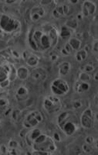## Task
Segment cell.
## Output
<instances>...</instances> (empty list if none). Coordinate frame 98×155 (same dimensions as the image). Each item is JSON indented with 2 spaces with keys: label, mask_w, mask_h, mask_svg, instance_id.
<instances>
[{
  "label": "cell",
  "mask_w": 98,
  "mask_h": 155,
  "mask_svg": "<svg viewBox=\"0 0 98 155\" xmlns=\"http://www.w3.org/2000/svg\"><path fill=\"white\" fill-rule=\"evenodd\" d=\"M59 37V30L54 25L45 23L30 30L28 42L33 51H45L56 46Z\"/></svg>",
  "instance_id": "cell-1"
},
{
  "label": "cell",
  "mask_w": 98,
  "mask_h": 155,
  "mask_svg": "<svg viewBox=\"0 0 98 155\" xmlns=\"http://www.w3.org/2000/svg\"><path fill=\"white\" fill-rule=\"evenodd\" d=\"M78 122L75 114L65 111L57 116V124L67 136H72L78 129Z\"/></svg>",
  "instance_id": "cell-2"
},
{
  "label": "cell",
  "mask_w": 98,
  "mask_h": 155,
  "mask_svg": "<svg viewBox=\"0 0 98 155\" xmlns=\"http://www.w3.org/2000/svg\"><path fill=\"white\" fill-rule=\"evenodd\" d=\"M31 147L33 150L47 152L49 154H52L56 150V143L53 138L43 133L36 138Z\"/></svg>",
  "instance_id": "cell-3"
},
{
  "label": "cell",
  "mask_w": 98,
  "mask_h": 155,
  "mask_svg": "<svg viewBox=\"0 0 98 155\" xmlns=\"http://www.w3.org/2000/svg\"><path fill=\"white\" fill-rule=\"evenodd\" d=\"M21 27V23L18 19L6 14L0 15V30L5 34H13Z\"/></svg>",
  "instance_id": "cell-4"
},
{
  "label": "cell",
  "mask_w": 98,
  "mask_h": 155,
  "mask_svg": "<svg viewBox=\"0 0 98 155\" xmlns=\"http://www.w3.org/2000/svg\"><path fill=\"white\" fill-rule=\"evenodd\" d=\"M43 106L47 113H54L61 109L62 102L58 96L49 95L44 98Z\"/></svg>",
  "instance_id": "cell-5"
},
{
  "label": "cell",
  "mask_w": 98,
  "mask_h": 155,
  "mask_svg": "<svg viewBox=\"0 0 98 155\" xmlns=\"http://www.w3.org/2000/svg\"><path fill=\"white\" fill-rule=\"evenodd\" d=\"M51 92L56 96H63L70 91V86L67 81L62 78H56L50 85Z\"/></svg>",
  "instance_id": "cell-6"
},
{
  "label": "cell",
  "mask_w": 98,
  "mask_h": 155,
  "mask_svg": "<svg viewBox=\"0 0 98 155\" xmlns=\"http://www.w3.org/2000/svg\"><path fill=\"white\" fill-rule=\"evenodd\" d=\"M43 121V116L40 111H32L25 116L23 125L25 128L32 129L36 127Z\"/></svg>",
  "instance_id": "cell-7"
},
{
  "label": "cell",
  "mask_w": 98,
  "mask_h": 155,
  "mask_svg": "<svg viewBox=\"0 0 98 155\" xmlns=\"http://www.w3.org/2000/svg\"><path fill=\"white\" fill-rule=\"evenodd\" d=\"M94 113L90 108H87L82 113L81 116V124L85 129H90L94 127Z\"/></svg>",
  "instance_id": "cell-8"
},
{
  "label": "cell",
  "mask_w": 98,
  "mask_h": 155,
  "mask_svg": "<svg viewBox=\"0 0 98 155\" xmlns=\"http://www.w3.org/2000/svg\"><path fill=\"white\" fill-rule=\"evenodd\" d=\"M21 56L25 63L30 67H36L38 65L39 62H40V58L36 54L32 53L29 51H23Z\"/></svg>",
  "instance_id": "cell-9"
},
{
  "label": "cell",
  "mask_w": 98,
  "mask_h": 155,
  "mask_svg": "<svg viewBox=\"0 0 98 155\" xmlns=\"http://www.w3.org/2000/svg\"><path fill=\"white\" fill-rule=\"evenodd\" d=\"M96 11V5L92 1H84L82 5V12L81 14L84 17L93 16Z\"/></svg>",
  "instance_id": "cell-10"
},
{
  "label": "cell",
  "mask_w": 98,
  "mask_h": 155,
  "mask_svg": "<svg viewBox=\"0 0 98 155\" xmlns=\"http://www.w3.org/2000/svg\"><path fill=\"white\" fill-rule=\"evenodd\" d=\"M46 14V10L41 5H35L30 9V18L31 21L38 22Z\"/></svg>",
  "instance_id": "cell-11"
},
{
  "label": "cell",
  "mask_w": 98,
  "mask_h": 155,
  "mask_svg": "<svg viewBox=\"0 0 98 155\" xmlns=\"http://www.w3.org/2000/svg\"><path fill=\"white\" fill-rule=\"evenodd\" d=\"M30 76H31L32 79L34 81H44L47 78V72L43 68H36L32 71L30 73Z\"/></svg>",
  "instance_id": "cell-12"
},
{
  "label": "cell",
  "mask_w": 98,
  "mask_h": 155,
  "mask_svg": "<svg viewBox=\"0 0 98 155\" xmlns=\"http://www.w3.org/2000/svg\"><path fill=\"white\" fill-rule=\"evenodd\" d=\"M43 132L41 131V130H40L39 128H36V127L32 128L31 130L29 131L25 135V141H26L27 144L28 146L31 147L33 143V141L36 140V138L40 135Z\"/></svg>",
  "instance_id": "cell-13"
},
{
  "label": "cell",
  "mask_w": 98,
  "mask_h": 155,
  "mask_svg": "<svg viewBox=\"0 0 98 155\" xmlns=\"http://www.w3.org/2000/svg\"><path fill=\"white\" fill-rule=\"evenodd\" d=\"M29 97V90L27 87L19 86L16 90L15 94V98L18 102H23L26 101Z\"/></svg>",
  "instance_id": "cell-14"
},
{
  "label": "cell",
  "mask_w": 98,
  "mask_h": 155,
  "mask_svg": "<svg viewBox=\"0 0 98 155\" xmlns=\"http://www.w3.org/2000/svg\"><path fill=\"white\" fill-rule=\"evenodd\" d=\"M90 88V85L89 82H85V81H77L74 85V90L77 93H84Z\"/></svg>",
  "instance_id": "cell-15"
},
{
  "label": "cell",
  "mask_w": 98,
  "mask_h": 155,
  "mask_svg": "<svg viewBox=\"0 0 98 155\" xmlns=\"http://www.w3.org/2000/svg\"><path fill=\"white\" fill-rule=\"evenodd\" d=\"M16 75H17V78L19 79L22 80V81H25L30 75V72L27 67L20 66V67L16 69Z\"/></svg>",
  "instance_id": "cell-16"
},
{
  "label": "cell",
  "mask_w": 98,
  "mask_h": 155,
  "mask_svg": "<svg viewBox=\"0 0 98 155\" xmlns=\"http://www.w3.org/2000/svg\"><path fill=\"white\" fill-rule=\"evenodd\" d=\"M72 34H73V30L68 28L65 25L62 26L61 30L59 32L60 37L63 39V40H69L70 38H71Z\"/></svg>",
  "instance_id": "cell-17"
},
{
  "label": "cell",
  "mask_w": 98,
  "mask_h": 155,
  "mask_svg": "<svg viewBox=\"0 0 98 155\" xmlns=\"http://www.w3.org/2000/svg\"><path fill=\"white\" fill-rule=\"evenodd\" d=\"M73 51H79L81 49V46H82V42L80 39L77 38V37H71L68 40V42Z\"/></svg>",
  "instance_id": "cell-18"
},
{
  "label": "cell",
  "mask_w": 98,
  "mask_h": 155,
  "mask_svg": "<svg viewBox=\"0 0 98 155\" xmlns=\"http://www.w3.org/2000/svg\"><path fill=\"white\" fill-rule=\"evenodd\" d=\"M71 64L68 61H63L59 65V74L61 76L67 75L70 72Z\"/></svg>",
  "instance_id": "cell-19"
},
{
  "label": "cell",
  "mask_w": 98,
  "mask_h": 155,
  "mask_svg": "<svg viewBox=\"0 0 98 155\" xmlns=\"http://www.w3.org/2000/svg\"><path fill=\"white\" fill-rule=\"evenodd\" d=\"M9 109V101L5 98H0V115H5Z\"/></svg>",
  "instance_id": "cell-20"
},
{
  "label": "cell",
  "mask_w": 98,
  "mask_h": 155,
  "mask_svg": "<svg viewBox=\"0 0 98 155\" xmlns=\"http://www.w3.org/2000/svg\"><path fill=\"white\" fill-rule=\"evenodd\" d=\"M87 55L88 52H87L84 49H81L77 51L75 54V58L78 62H82L87 58Z\"/></svg>",
  "instance_id": "cell-21"
},
{
  "label": "cell",
  "mask_w": 98,
  "mask_h": 155,
  "mask_svg": "<svg viewBox=\"0 0 98 155\" xmlns=\"http://www.w3.org/2000/svg\"><path fill=\"white\" fill-rule=\"evenodd\" d=\"M65 26L67 27L68 28L71 29V30H75L78 27V20L75 18H70L68 20H67V22L65 23Z\"/></svg>",
  "instance_id": "cell-22"
},
{
  "label": "cell",
  "mask_w": 98,
  "mask_h": 155,
  "mask_svg": "<svg viewBox=\"0 0 98 155\" xmlns=\"http://www.w3.org/2000/svg\"><path fill=\"white\" fill-rule=\"evenodd\" d=\"M52 14H53V17L56 18V19H59V18H61L63 17V16H65L63 5L58 6V7H56V9H53Z\"/></svg>",
  "instance_id": "cell-23"
},
{
  "label": "cell",
  "mask_w": 98,
  "mask_h": 155,
  "mask_svg": "<svg viewBox=\"0 0 98 155\" xmlns=\"http://www.w3.org/2000/svg\"><path fill=\"white\" fill-rule=\"evenodd\" d=\"M78 78H79V81H85V82H88V81H90L91 80V76L87 72L80 71L79 74H78Z\"/></svg>",
  "instance_id": "cell-24"
},
{
  "label": "cell",
  "mask_w": 98,
  "mask_h": 155,
  "mask_svg": "<svg viewBox=\"0 0 98 155\" xmlns=\"http://www.w3.org/2000/svg\"><path fill=\"white\" fill-rule=\"evenodd\" d=\"M80 70L81 71H84V72H92L94 71V66L92 64H86L84 65H82L80 68Z\"/></svg>",
  "instance_id": "cell-25"
},
{
  "label": "cell",
  "mask_w": 98,
  "mask_h": 155,
  "mask_svg": "<svg viewBox=\"0 0 98 155\" xmlns=\"http://www.w3.org/2000/svg\"><path fill=\"white\" fill-rule=\"evenodd\" d=\"M11 116H12V120H14L15 122H19L22 117V113L19 109H16L13 110L12 113H11Z\"/></svg>",
  "instance_id": "cell-26"
},
{
  "label": "cell",
  "mask_w": 98,
  "mask_h": 155,
  "mask_svg": "<svg viewBox=\"0 0 98 155\" xmlns=\"http://www.w3.org/2000/svg\"><path fill=\"white\" fill-rule=\"evenodd\" d=\"M93 149H94V147L89 143H84L82 145V150L85 153H92L93 152Z\"/></svg>",
  "instance_id": "cell-27"
},
{
  "label": "cell",
  "mask_w": 98,
  "mask_h": 155,
  "mask_svg": "<svg viewBox=\"0 0 98 155\" xmlns=\"http://www.w3.org/2000/svg\"><path fill=\"white\" fill-rule=\"evenodd\" d=\"M17 78L16 75V69L12 64H10V74H9V80L13 81Z\"/></svg>",
  "instance_id": "cell-28"
},
{
  "label": "cell",
  "mask_w": 98,
  "mask_h": 155,
  "mask_svg": "<svg viewBox=\"0 0 98 155\" xmlns=\"http://www.w3.org/2000/svg\"><path fill=\"white\" fill-rule=\"evenodd\" d=\"M85 143H89V144L92 145V146L94 147L95 148H96V140L94 139L93 137H91V136H88L85 138Z\"/></svg>",
  "instance_id": "cell-29"
},
{
  "label": "cell",
  "mask_w": 98,
  "mask_h": 155,
  "mask_svg": "<svg viewBox=\"0 0 98 155\" xmlns=\"http://www.w3.org/2000/svg\"><path fill=\"white\" fill-rule=\"evenodd\" d=\"M8 147L9 148H19V143L16 140H10L8 143Z\"/></svg>",
  "instance_id": "cell-30"
},
{
  "label": "cell",
  "mask_w": 98,
  "mask_h": 155,
  "mask_svg": "<svg viewBox=\"0 0 98 155\" xmlns=\"http://www.w3.org/2000/svg\"><path fill=\"white\" fill-rule=\"evenodd\" d=\"M8 151H9V147L5 144L0 145V153L1 154H8Z\"/></svg>",
  "instance_id": "cell-31"
},
{
  "label": "cell",
  "mask_w": 98,
  "mask_h": 155,
  "mask_svg": "<svg viewBox=\"0 0 98 155\" xmlns=\"http://www.w3.org/2000/svg\"><path fill=\"white\" fill-rule=\"evenodd\" d=\"M11 81L9 79L5 80V81L0 82V88H7L9 85H10Z\"/></svg>",
  "instance_id": "cell-32"
},
{
  "label": "cell",
  "mask_w": 98,
  "mask_h": 155,
  "mask_svg": "<svg viewBox=\"0 0 98 155\" xmlns=\"http://www.w3.org/2000/svg\"><path fill=\"white\" fill-rule=\"evenodd\" d=\"M63 49L65 50V51H67V54H68L69 55L70 54L72 53V52H73V49H72L71 48V47L70 46V45H69V44L68 43H67V44H65V46H64V48H63Z\"/></svg>",
  "instance_id": "cell-33"
},
{
  "label": "cell",
  "mask_w": 98,
  "mask_h": 155,
  "mask_svg": "<svg viewBox=\"0 0 98 155\" xmlns=\"http://www.w3.org/2000/svg\"><path fill=\"white\" fill-rule=\"evenodd\" d=\"M92 50L94 51V53H97V51H98V41L97 40H95L94 42H93V45H92Z\"/></svg>",
  "instance_id": "cell-34"
},
{
  "label": "cell",
  "mask_w": 98,
  "mask_h": 155,
  "mask_svg": "<svg viewBox=\"0 0 98 155\" xmlns=\"http://www.w3.org/2000/svg\"><path fill=\"white\" fill-rule=\"evenodd\" d=\"M82 106V104H81V102L79 100H77V101H74V103H73V107L74 109H79Z\"/></svg>",
  "instance_id": "cell-35"
},
{
  "label": "cell",
  "mask_w": 98,
  "mask_h": 155,
  "mask_svg": "<svg viewBox=\"0 0 98 155\" xmlns=\"http://www.w3.org/2000/svg\"><path fill=\"white\" fill-rule=\"evenodd\" d=\"M31 154L33 155H49V153L47 152H43V151H39V150H33Z\"/></svg>",
  "instance_id": "cell-36"
},
{
  "label": "cell",
  "mask_w": 98,
  "mask_h": 155,
  "mask_svg": "<svg viewBox=\"0 0 98 155\" xmlns=\"http://www.w3.org/2000/svg\"><path fill=\"white\" fill-rule=\"evenodd\" d=\"M53 138L55 140V142L56 141H57V142H60L61 141V137H60V134H58V133H54Z\"/></svg>",
  "instance_id": "cell-37"
},
{
  "label": "cell",
  "mask_w": 98,
  "mask_h": 155,
  "mask_svg": "<svg viewBox=\"0 0 98 155\" xmlns=\"http://www.w3.org/2000/svg\"><path fill=\"white\" fill-rule=\"evenodd\" d=\"M58 58V56L56 54H53L52 55H50V60L52 61H55L57 60Z\"/></svg>",
  "instance_id": "cell-38"
},
{
  "label": "cell",
  "mask_w": 98,
  "mask_h": 155,
  "mask_svg": "<svg viewBox=\"0 0 98 155\" xmlns=\"http://www.w3.org/2000/svg\"><path fill=\"white\" fill-rule=\"evenodd\" d=\"M4 59H5V58L0 55V66L4 64Z\"/></svg>",
  "instance_id": "cell-39"
},
{
  "label": "cell",
  "mask_w": 98,
  "mask_h": 155,
  "mask_svg": "<svg viewBox=\"0 0 98 155\" xmlns=\"http://www.w3.org/2000/svg\"><path fill=\"white\" fill-rule=\"evenodd\" d=\"M61 53L63 54L64 55V56H68V55H69L68 54H67V51H65V50L63 49H63L61 50Z\"/></svg>",
  "instance_id": "cell-40"
},
{
  "label": "cell",
  "mask_w": 98,
  "mask_h": 155,
  "mask_svg": "<svg viewBox=\"0 0 98 155\" xmlns=\"http://www.w3.org/2000/svg\"><path fill=\"white\" fill-rule=\"evenodd\" d=\"M93 78H94L95 81H97L98 78H97V71L94 73V76H93Z\"/></svg>",
  "instance_id": "cell-41"
},
{
  "label": "cell",
  "mask_w": 98,
  "mask_h": 155,
  "mask_svg": "<svg viewBox=\"0 0 98 155\" xmlns=\"http://www.w3.org/2000/svg\"><path fill=\"white\" fill-rule=\"evenodd\" d=\"M5 2L6 3H9V4H12V3H15V2H17V1H5Z\"/></svg>",
  "instance_id": "cell-42"
},
{
  "label": "cell",
  "mask_w": 98,
  "mask_h": 155,
  "mask_svg": "<svg viewBox=\"0 0 98 155\" xmlns=\"http://www.w3.org/2000/svg\"><path fill=\"white\" fill-rule=\"evenodd\" d=\"M82 18H83V15L81 14H81H78V16H77V19H82Z\"/></svg>",
  "instance_id": "cell-43"
},
{
  "label": "cell",
  "mask_w": 98,
  "mask_h": 155,
  "mask_svg": "<svg viewBox=\"0 0 98 155\" xmlns=\"http://www.w3.org/2000/svg\"><path fill=\"white\" fill-rule=\"evenodd\" d=\"M70 2H74V3H75V2H78V1H70Z\"/></svg>",
  "instance_id": "cell-44"
},
{
  "label": "cell",
  "mask_w": 98,
  "mask_h": 155,
  "mask_svg": "<svg viewBox=\"0 0 98 155\" xmlns=\"http://www.w3.org/2000/svg\"><path fill=\"white\" fill-rule=\"evenodd\" d=\"M0 127H1V119H0Z\"/></svg>",
  "instance_id": "cell-45"
},
{
  "label": "cell",
  "mask_w": 98,
  "mask_h": 155,
  "mask_svg": "<svg viewBox=\"0 0 98 155\" xmlns=\"http://www.w3.org/2000/svg\"><path fill=\"white\" fill-rule=\"evenodd\" d=\"M0 154H1V153H0Z\"/></svg>",
  "instance_id": "cell-46"
}]
</instances>
